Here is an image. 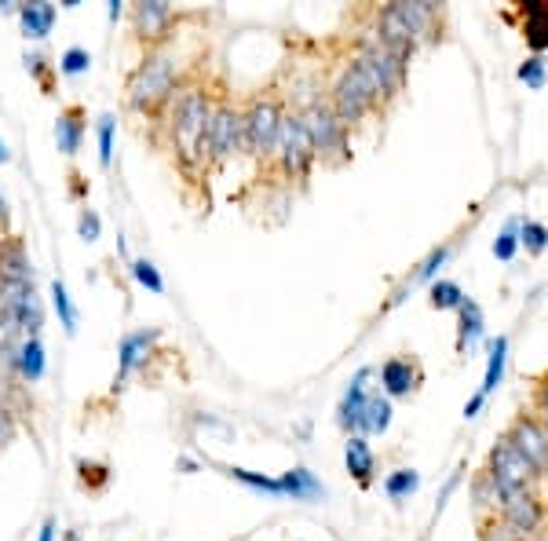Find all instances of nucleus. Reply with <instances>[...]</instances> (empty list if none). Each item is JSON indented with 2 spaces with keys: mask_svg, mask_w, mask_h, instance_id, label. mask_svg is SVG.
I'll use <instances>...</instances> for the list:
<instances>
[{
  "mask_svg": "<svg viewBox=\"0 0 548 541\" xmlns=\"http://www.w3.org/2000/svg\"><path fill=\"white\" fill-rule=\"evenodd\" d=\"M519 33L534 55L548 52V0H534V4H519Z\"/></svg>",
  "mask_w": 548,
  "mask_h": 541,
  "instance_id": "17",
  "label": "nucleus"
},
{
  "mask_svg": "<svg viewBox=\"0 0 548 541\" xmlns=\"http://www.w3.org/2000/svg\"><path fill=\"white\" fill-rule=\"evenodd\" d=\"M114 114H103L99 121H95V132H99V165L103 169H110V161H114Z\"/></svg>",
  "mask_w": 548,
  "mask_h": 541,
  "instance_id": "37",
  "label": "nucleus"
},
{
  "mask_svg": "<svg viewBox=\"0 0 548 541\" xmlns=\"http://www.w3.org/2000/svg\"><path fill=\"white\" fill-rule=\"evenodd\" d=\"M296 117H300V125L307 128L318 161H326V165H344V161H351L348 128L340 125V117L333 114L329 99H311L304 110H296Z\"/></svg>",
  "mask_w": 548,
  "mask_h": 541,
  "instance_id": "4",
  "label": "nucleus"
},
{
  "mask_svg": "<svg viewBox=\"0 0 548 541\" xmlns=\"http://www.w3.org/2000/svg\"><path fill=\"white\" fill-rule=\"evenodd\" d=\"M0 286H33V264L26 253L22 234H4L0 238Z\"/></svg>",
  "mask_w": 548,
  "mask_h": 541,
  "instance_id": "14",
  "label": "nucleus"
},
{
  "mask_svg": "<svg viewBox=\"0 0 548 541\" xmlns=\"http://www.w3.org/2000/svg\"><path fill=\"white\" fill-rule=\"evenodd\" d=\"M161 340V329L150 326V329H132V333H125L121 337V348H117V381H128V373H136L139 366H147L150 351H154V344Z\"/></svg>",
  "mask_w": 548,
  "mask_h": 541,
  "instance_id": "13",
  "label": "nucleus"
},
{
  "mask_svg": "<svg viewBox=\"0 0 548 541\" xmlns=\"http://www.w3.org/2000/svg\"><path fill=\"white\" fill-rule=\"evenodd\" d=\"M344 461H348V472L355 476L362 490L373 483V472H377V457L369 450L366 435H348V446H344Z\"/></svg>",
  "mask_w": 548,
  "mask_h": 541,
  "instance_id": "19",
  "label": "nucleus"
},
{
  "mask_svg": "<svg viewBox=\"0 0 548 541\" xmlns=\"http://www.w3.org/2000/svg\"><path fill=\"white\" fill-rule=\"evenodd\" d=\"M483 472L497 483L501 498H505V494H512V490L534 487V479H538V472L530 468V461L519 454L516 446L508 443L505 435H501V439L494 443V450H490V457H486Z\"/></svg>",
  "mask_w": 548,
  "mask_h": 541,
  "instance_id": "9",
  "label": "nucleus"
},
{
  "mask_svg": "<svg viewBox=\"0 0 548 541\" xmlns=\"http://www.w3.org/2000/svg\"><path fill=\"white\" fill-rule=\"evenodd\" d=\"M446 256H450V245H439V249H432V253H428V260H424V264L417 267V271H413L410 278H406V286H417V282H428V278H432L435 271H439V267L446 264Z\"/></svg>",
  "mask_w": 548,
  "mask_h": 541,
  "instance_id": "39",
  "label": "nucleus"
},
{
  "mask_svg": "<svg viewBox=\"0 0 548 541\" xmlns=\"http://www.w3.org/2000/svg\"><path fill=\"white\" fill-rule=\"evenodd\" d=\"M472 501L479 505V509H494L501 512V490H497V483L486 472H479L472 483Z\"/></svg>",
  "mask_w": 548,
  "mask_h": 541,
  "instance_id": "35",
  "label": "nucleus"
},
{
  "mask_svg": "<svg viewBox=\"0 0 548 541\" xmlns=\"http://www.w3.org/2000/svg\"><path fill=\"white\" fill-rule=\"evenodd\" d=\"M59 74H66V77H81V74H88L92 70V52L88 48H66L63 55H59Z\"/></svg>",
  "mask_w": 548,
  "mask_h": 541,
  "instance_id": "36",
  "label": "nucleus"
},
{
  "mask_svg": "<svg viewBox=\"0 0 548 541\" xmlns=\"http://www.w3.org/2000/svg\"><path fill=\"white\" fill-rule=\"evenodd\" d=\"M501 520H508L516 527L523 538L541 531V523H545V505L541 498L534 494V487H523V490H512L501 498Z\"/></svg>",
  "mask_w": 548,
  "mask_h": 541,
  "instance_id": "11",
  "label": "nucleus"
},
{
  "mask_svg": "<svg viewBox=\"0 0 548 541\" xmlns=\"http://www.w3.org/2000/svg\"><path fill=\"white\" fill-rule=\"evenodd\" d=\"M205 150H209V165H227L234 154L245 150V125L242 107L231 96H216V107L209 117V136H205Z\"/></svg>",
  "mask_w": 548,
  "mask_h": 541,
  "instance_id": "7",
  "label": "nucleus"
},
{
  "mask_svg": "<svg viewBox=\"0 0 548 541\" xmlns=\"http://www.w3.org/2000/svg\"><path fill=\"white\" fill-rule=\"evenodd\" d=\"M399 11L402 19H406V26H410L417 48H421V44H435L443 37V8H439V4H424V0L410 4V0H399Z\"/></svg>",
  "mask_w": 548,
  "mask_h": 541,
  "instance_id": "15",
  "label": "nucleus"
},
{
  "mask_svg": "<svg viewBox=\"0 0 548 541\" xmlns=\"http://www.w3.org/2000/svg\"><path fill=\"white\" fill-rule=\"evenodd\" d=\"M519 245L530 256H541L548 249V227L538 220H519Z\"/></svg>",
  "mask_w": 548,
  "mask_h": 541,
  "instance_id": "32",
  "label": "nucleus"
},
{
  "mask_svg": "<svg viewBox=\"0 0 548 541\" xmlns=\"http://www.w3.org/2000/svg\"><path fill=\"white\" fill-rule=\"evenodd\" d=\"M373 377V370H359V377L351 381V388L344 392V399H340V406H337V425L344 428L348 435H359V421H362V410H366V399H369V392H366V381Z\"/></svg>",
  "mask_w": 548,
  "mask_h": 541,
  "instance_id": "18",
  "label": "nucleus"
},
{
  "mask_svg": "<svg viewBox=\"0 0 548 541\" xmlns=\"http://www.w3.org/2000/svg\"><path fill=\"white\" fill-rule=\"evenodd\" d=\"M505 439L516 446L519 454L527 457L530 468H534L538 476H548V432L538 425V421H534V414H527V410H523V414H519L516 421L508 425Z\"/></svg>",
  "mask_w": 548,
  "mask_h": 541,
  "instance_id": "10",
  "label": "nucleus"
},
{
  "mask_svg": "<svg viewBox=\"0 0 548 541\" xmlns=\"http://www.w3.org/2000/svg\"><path fill=\"white\" fill-rule=\"evenodd\" d=\"M55 534H59V523L48 516V520H44V527H41V538H37V541H55Z\"/></svg>",
  "mask_w": 548,
  "mask_h": 541,
  "instance_id": "47",
  "label": "nucleus"
},
{
  "mask_svg": "<svg viewBox=\"0 0 548 541\" xmlns=\"http://www.w3.org/2000/svg\"><path fill=\"white\" fill-rule=\"evenodd\" d=\"M216 96H220V92H212L209 81L183 77L180 92H176L169 114H165L176 161H180V169L190 172V176L198 169H209L205 136H209V117H212V107H216Z\"/></svg>",
  "mask_w": 548,
  "mask_h": 541,
  "instance_id": "1",
  "label": "nucleus"
},
{
  "mask_svg": "<svg viewBox=\"0 0 548 541\" xmlns=\"http://www.w3.org/2000/svg\"><path fill=\"white\" fill-rule=\"evenodd\" d=\"M15 432H19V417H15L8 399L0 395V446H8L15 439Z\"/></svg>",
  "mask_w": 548,
  "mask_h": 541,
  "instance_id": "42",
  "label": "nucleus"
},
{
  "mask_svg": "<svg viewBox=\"0 0 548 541\" xmlns=\"http://www.w3.org/2000/svg\"><path fill=\"white\" fill-rule=\"evenodd\" d=\"M77 479H81V487H85L88 494H103V490L110 487L114 472H110V465H103V461H77Z\"/></svg>",
  "mask_w": 548,
  "mask_h": 541,
  "instance_id": "27",
  "label": "nucleus"
},
{
  "mask_svg": "<svg viewBox=\"0 0 548 541\" xmlns=\"http://www.w3.org/2000/svg\"><path fill=\"white\" fill-rule=\"evenodd\" d=\"M483 403H486L483 395H472V399L464 403V417H475V414H479V410H483Z\"/></svg>",
  "mask_w": 548,
  "mask_h": 541,
  "instance_id": "48",
  "label": "nucleus"
},
{
  "mask_svg": "<svg viewBox=\"0 0 548 541\" xmlns=\"http://www.w3.org/2000/svg\"><path fill=\"white\" fill-rule=\"evenodd\" d=\"M19 322H22V333L26 337H41V329H44V304L41 297H37V289H26L19 300Z\"/></svg>",
  "mask_w": 548,
  "mask_h": 541,
  "instance_id": "25",
  "label": "nucleus"
},
{
  "mask_svg": "<svg viewBox=\"0 0 548 541\" xmlns=\"http://www.w3.org/2000/svg\"><path fill=\"white\" fill-rule=\"evenodd\" d=\"M421 381H424L421 362L410 359V355H391V359L380 362V384H384L388 399H410Z\"/></svg>",
  "mask_w": 548,
  "mask_h": 541,
  "instance_id": "12",
  "label": "nucleus"
},
{
  "mask_svg": "<svg viewBox=\"0 0 548 541\" xmlns=\"http://www.w3.org/2000/svg\"><path fill=\"white\" fill-rule=\"evenodd\" d=\"M519 81L527 88H545V59H541V55L523 59V66H519Z\"/></svg>",
  "mask_w": 548,
  "mask_h": 541,
  "instance_id": "40",
  "label": "nucleus"
},
{
  "mask_svg": "<svg viewBox=\"0 0 548 541\" xmlns=\"http://www.w3.org/2000/svg\"><path fill=\"white\" fill-rule=\"evenodd\" d=\"M223 476L234 479V483H245V487L260 490V494H274V498L282 494V483H278V479L260 476V472H249V468H234V465H227V468H223Z\"/></svg>",
  "mask_w": 548,
  "mask_h": 541,
  "instance_id": "30",
  "label": "nucleus"
},
{
  "mask_svg": "<svg viewBox=\"0 0 548 541\" xmlns=\"http://www.w3.org/2000/svg\"><path fill=\"white\" fill-rule=\"evenodd\" d=\"M15 15H19V22H22V33L26 37H33V41H44L48 33H52V26H55V4H48V0H33V4H19L15 8Z\"/></svg>",
  "mask_w": 548,
  "mask_h": 541,
  "instance_id": "20",
  "label": "nucleus"
},
{
  "mask_svg": "<svg viewBox=\"0 0 548 541\" xmlns=\"http://www.w3.org/2000/svg\"><path fill=\"white\" fill-rule=\"evenodd\" d=\"M534 421L548 432V373L538 381V392H534Z\"/></svg>",
  "mask_w": 548,
  "mask_h": 541,
  "instance_id": "44",
  "label": "nucleus"
},
{
  "mask_svg": "<svg viewBox=\"0 0 548 541\" xmlns=\"http://www.w3.org/2000/svg\"><path fill=\"white\" fill-rule=\"evenodd\" d=\"M52 304H55V311H59V322H63L66 337H74L77 333V308H74V300H70V289H66L63 278H55L52 282Z\"/></svg>",
  "mask_w": 548,
  "mask_h": 541,
  "instance_id": "28",
  "label": "nucleus"
},
{
  "mask_svg": "<svg viewBox=\"0 0 548 541\" xmlns=\"http://www.w3.org/2000/svg\"><path fill=\"white\" fill-rule=\"evenodd\" d=\"M278 483H282L285 498H293V501H315V498H322V494H326V487H322V483H318V479L311 476L307 468H289V472H285Z\"/></svg>",
  "mask_w": 548,
  "mask_h": 541,
  "instance_id": "22",
  "label": "nucleus"
},
{
  "mask_svg": "<svg viewBox=\"0 0 548 541\" xmlns=\"http://www.w3.org/2000/svg\"><path fill=\"white\" fill-rule=\"evenodd\" d=\"M26 70H30V77L41 85L44 96H55V77H59V66H52L44 55H26Z\"/></svg>",
  "mask_w": 548,
  "mask_h": 541,
  "instance_id": "34",
  "label": "nucleus"
},
{
  "mask_svg": "<svg viewBox=\"0 0 548 541\" xmlns=\"http://www.w3.org/2000/svg\"><path fill=\"white\" fill-rule=\"evenodd\" d=\"M128 26H132V37L147 52H158L176 30V11H172L169 0H139V4L128 8Z\"/></svg>",
  "mask_w": 548,
  "mask_h": 541,
  "instance_id": "8",
  "label": "nucleus"
},
{
  "mask_svg": "<svg viewBox=\"0 0 548 541\" xmlns=\"http://www.w3.org/2000/svg\"><path fill=\"white\" fill-rule=\"evenodd\" d=\"M183 74L176 59L165 48L147 52L136 63V70L125 81V103L128 110H136L139 117H165L172 107V99L180 92Z\"/></svg>",
  "mask_w": 548,
  "mask_h": 541,
  "instance_id": "2",
  "label": "nucleus"
},
{
  "mask_svg": "<svg viewBox=\"0 0 548 541\" xmlns=\"http://www.w3.org/2000/svg\"><path fill=\"white\" fill-rule=\"evenodd\" d=\"M70 194H74L77 202H85V198H88V187L81 183V172H77V169H70Z\"/></svg>",
  "mask_w": 548,
  "mask_h": 541,
  "instance_id": "45",
  "label": "nucleus"
},
{
  "mask_svg": "<svg viewBox=\"0 0 548 541\" xmlns=\"http://www.w3.org/2000/svg\"><path fill=\"white\" fill-rule=\"evenodd\" d=\"M329 107L340 117V125L351 132V128L359 125V121H366L369 114L388 107V99L380 96L373 77H369L355 59H348L344 70L337 74V81H333V88H329Z\"/></svg>",
  "mask_w": 548,
  "mask_h": 541,
  "instance_id": "3",
  "label": "nucleus"
},
{
  "mask_svg": "<svg viewBox=\"0 0 548 541\" xmlns=\"http://www.w3.org/2000/svg\"><path fill=\"white\" fill-rule=\"evenodd\" d=\"M88 136V110L81 103H70V107L59 110L55 117V143H59V154L63 158H77V150Z\"/></svg>",
  "mask_w": 548,
  "mask_h": 541,
  "instance_id": "16",
  "label": "nucleus"
},
{
  "mask_svg": "<svg viewBox=\"0 0 548 541\" xmlns=\"http://www.w3.org/2000/svg\"><path fill=\"white\" fill-rule=\"evenodd\" d=\"M417 487H421V476H417L413 468H399V472H391V476L384 479V494H388L391 501H406L410 494H417Z\"/></svg>",
  "mask_w": 548,
  "mask_h": 541,
  "instance_id": "31",
  "label": "nucleus"
},
{
  "mask_svg": "<svg viewBox=\"0 0 548 541\" xmlns=\"http://www.w3.org/2000/svg\"><path fill=\"white\" fill-rule=\"evenodd\" d=\"M464 300H468V297H464V289L457 286V282H435L428 304H432L435 311H457Z\"/></svg>",
  "mask_w": 548,
  "mask_h": 541,
  "instance_id": "33",
  "label": "nucleus"
},
{
  "mask_svg": "<svg viewBox=\"0 0 548 541\" xmlns=\"http://www.w3.org/2000/svg\"><path fill=\"white\" fill-rule=\"evenodd\" d=\"M11 234V209H8V198L0 194V238Z\"/></svg>",
  "mask_w": 548,
  "mask_h": 541,
  "instance_id": "46",
  "label": "nucleus"
},
{
  "mask_svg": "<svg viewBox=\"0 0 548 541\" xmlns=\"http://www.w3.org/2000/svg\"><path fill=\"white\" fill-rule=\"evenodd\" d=\"M479 538L483 541H527L523 534L512 527L508 520H501V512H490V516H479Z\"/></svg>",
  "mask_w": 548,
  "mask_h": 541,
  "instance_id": "29",
  "label": "nucleus"
},
{
  "mask_svg": "<svg viewBox=\"0 0 548 541\" xmlns=\"http://www.w3.org/2000/svg\"><path fill=\"white\" fill-rule=\"evenodd\" d=\"M388 428H391V399L388 395H369L359 421V435H384Z\"/></svg>",
  "mask_w": 548,
  "mask_h": 541,
  "instance_id": "24",
  "label": "nucleus"
},
{
  "mask_svg": "<svg viewBox=\"0 0 548 541\" xmlns=\"http://www.w3.org/2000/svg\"><path fill=\"white\" fill-rule=\"evenodd\" d=\"M59 541H81V531H66V534H63V538H59Z\"/></svg>",
  "mask_w": 548,
  "mask_h": 541,
  "instance_id": "50",
  "label": "nucleus"
},
{
  "mask_svg": "<svg viewBox=\"0 0 548 541\" xmlns=\"http://www.w3.org/2000/svg\"><path fill=\"white\" fill-rule=\"evenodd\" d=\"M516 249H519V223H508V231L494 242V256L497 260H512Z\"/></svg>",
  "mask_w": 548,
  "mask_h": 541,
  "instance_id": "43",
  "label": "nucleus"
},
{
  "mask_svg": "<svg viewBox=\"0 0 548 541\" xmlns=\"http://www.w3.org/2000/svg\"><path fill=\"white\" fill-rule=\"evenodd\" d=\"M483 337V308L475 300H464L457 308V351H472Z\"/></svg>",
  "mask_w": 548,
  "mask_h": 541,
  "instance_id": "21",
  "label": "nucleus"
},
{
  "mask_svg": "<svg viewBox=\"0 0 548 541\" xmlns=\"http://www.w3.org/2000/svg\"><path fill=\"white\" fill-rule=\"evenodd\" d=\"M77 234L85 238V242H99V234H103V220L95 209H81L77 213Z\"/></svg>",
  "mask_w": 548,
  "mask_h": 541,
  "instance_id": "41",
  "label": "nucleus"
},
{
  "mask_svg": "<svg viewBox=\"0 0 548 541\" xmlns=\"http://www.w3.org/2000/svg\"><path fill=\"white\" fill-rule=\"evenodd\" d=\"M505 359H508V340L505 337H497L490 340V362H486V377H483V399L490 392H497V384L505 381Z\"/></svg>",
  "mask_w": 548,
  "mask_h": 541,
  "instance_id": "26",
  "label": "nucleus"
},
{
  "mask_svg": "<svg viewBox=\"0 0 548 541\" xmlns=\"http://www.w3.org/2000/svg\"><path fill=\"white\" fill-rule=\"evenodd\" d=\"M315 161H318V154H315V147H311L307 128L300 125V117L289 114L282 121V132L274 139L271 154H267V165H274L285 180L304 183L307 176H311V169H315Z\"/></svg>",
  "mask_w": 548,
  "mask_h": 541,
  "instance_id": "6",
  "label": "nucleus"
},
{
  "mask_svg": "<svg viewBox=\"0 0 548 541\" xmlns=\"http://www.w3.org/2000/svg\"><path fill=\"white\" fill-rule=\"evenodd\" d=\"M289 117L282 96L278 92H264V96H253L242 107V125H245V154L267 161L274 139L282 132V121Z\"/></svg>",
  "mask_w": 548,
  "mask_h": 541,
  "instance_id": "5",
  "label": "nucleus"
},
{
  "mask_svg": "<svg viewBox=\"0 0 548 541\" xmlns=\"http://www.w3.org/2000/svg\"><path fill=\"white\" fill-rule=\"evenodd\" d=\"M132 275H136L139 286H147L150 293H165V282H161L158 267H154V260H147V256L132 260Z\"/></svg>",
  "mask_w": 548,
  "mask_h": 541,
  "instance_id": "38",
  "label": "nucleus"
},
{
  "mask_svg": "<svg viewBox=\"0 0 548 541\" xmlns=\"http://www.w3.org/2000/svg\"><path fill=\"white\" fill-rule=\"evenodd\" d=\"M8 161H11V150H8V143L0 139V165H8Z\"/></svg>",
  "mask_w": 548,
  "mask_h": 541,
  "instance_id": "49",
  "label": "nucleus"
},
{
  "mask_svg": "<svg viewBox=\"0 0 548 541\" xmlns=\"http://www.w3.org/2000/svg\"><path fill=\"white\" fill-rule=\"evenodd\" d=\"M15 377H19L22 384H37L44 377V344H41V337H26V340H22Z\"/></svg>",
  "mask_w": 548,
  "mask_h": 541,
  "instance_id": "23",
  "label": "nucleus"
}]
</instances>
